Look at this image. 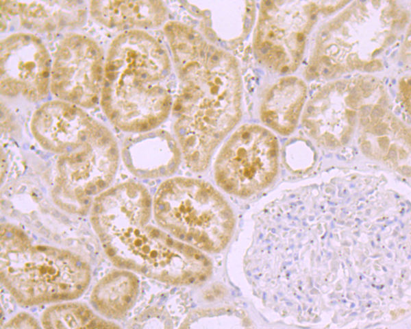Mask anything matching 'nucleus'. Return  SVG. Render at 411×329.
Segmentation results:
<instances>
[{
  "mask_svg": "<svg viewBox=\"0 0 411 329\" xmlns=\"http://www.w3.org/2000/svg\"><path fill=\"white\" fill-rule=\"evenodd\" d=\"M51 62L41 40L15 33L1 42V93L30 101L45 98L50 88Z\"/></svg>",
  "mask_w": 411,
  "mask_h": 329,
  "instance_id": "6e6552de",
  "label": "nucleus"
},
{
  "mask_svg": "<svg viewBox=\"0 0 411 329\" xmlns=\"http://www.w3.org/2000/svg\"><path fill=\"white\" fill-rule=\"evenodd\" d=\"M90 10L97 22L126 31L158 27L166 16L163 3L156 1H94Z\"/></svg>",
  "mask_w": 411,
  "mask_h": 329,
  "instance_id": "2eb2a0df",
  "label": "nucleus"
},
{
  "mask_svg": "<svg viewBox=\"0 0 411 329\" xmlns=\"http://www.w3.org/2000/svg\"><path fill=\"white\" fill-rule=\"evenodd\" d=\"M277 157V141L269 131L258 125H242L229 138L217 157L216 182L230 194L250 196L273 179Z\"/></svg>",
  "mask_w": 411,
  "mask_h": 329,
  "instance_id": "423d86ee",
  "label": "nucleus"
},
{
  "mask_svg": "<svg viewBox=\"0 0 411 329\" xmlns=\"http://www.w3.org/2000/svg\"><path fill=\"white\" fill-rule=\"evenodd\" d=\"M118 162L115 139L95 121L77 147L59 156L52 192L55 202L68 212L86 213L92 197L112 183Z\"/></svg>",
  "mask_w": 411,
  "mask_h": 329,
  "instance_id": "39448f33",
  "label": "nucleus"
},
{
  "mask_svg": "<svg viewBox=\"0 0 411 329\" xmlns=\"http://www.w3.org/2000/svg\"><path fill=\"white\" fill-rule=\"evenodd\" d=\"M297 38H298V40L299 42H301L304 40V35L303 34L300 33L298 34Z\"/></svg>",
  "mask_w": 411,
  "mask_h": 329,
  "instance_id": "7c9ffc66",
  "label": "nucleus"
},
{
  "mask_svg": "<svg viewBox=\"0 0 411 329\" xmlns=\"http://www.w3.org/2000/svg\"><path fill=\"white\" fill-rule=\"evenodd\" d=\"M77 1H1V14L18 15L27 28L49 32L79 25L86 9Z\"/></svg>",
  "mask_w": 411,
  "mask_h": 329,
  "instance_id": "4468645a",
  "label": "nucleus"
},
{
  "mask_svg": "<svg viewBox=\"0 0 411 329\" xmlns=\"http://www.w3.org/2000/svg\"><path fill=\"white\" fill-rule=\"evenodd\" d=\"M138 292L136 276L129 270L120 268L100 280L92 291L90 301L103 316L118 319L132 308Z\"/></svg>",
  "mask_w": 411,
  "mask_h": 329,
  "instance_id": "f3484780",
  "label": "nucleus"
},
{
  "mask_svg": "<svg viewBox=\"0 0 411 329\" xmlns=\"http://www.w3.org/2000/svg\"><path fill=\"white\" fill-rule=\"evenodd\" d=\"M249 321L245 312L232 307L203 309L191 312L184 320L181 328H227L248 327Z\"/></svg>",
  "mask_w": 411,
  "mask_h": 329,
  "instance_id": "6ab92c4d",
  "label": "nucleus"
},
{
  "mask_svg": "<svg viewBox=\"0 0 411 329\" xmlns=\"http://www.w3.org/2000/svg\"><path fill=\"white\" fill-rule=\"evenodd\" d=\"M45 328H101L119 326L96 315L88 306L77 302L60 303L48 308L42 314Z\"/></svg>",
  "mask_w": 411,
  "mask_h": 329,
  "instance_id": "a211bd4d",
  "label": "nucleus"
},
{
  "mask_svg": "<svg viewBox=\"0 0 411 329\" xmlns=\"http://www.w3.org/2000/svg\"><path fill=\"white\" fill-rule=\"evenodd\" d=\"M388 141L386 137H383L379 139V145L383 149L388 146Z\"/></svg>",
  "mask_w": 411,
  "mask_h": 329,
  "instance_id": "5701e85b",
  "label": "nucleus"
},
{
  "mask_svg": "<svg viewBox=\"0 0 411 329\" xmlns=\"http://www.w3.org/2000/svg\"><path fill=\"white\" fill-rule=\"evenodd\" d=\"M1 282L16 302L33 306L67 302L88 288L91 271L78 255L47 245H32L18 228L1 227Z\"/></svg>",
  "mask_w": 411,
  "mask_h": 329,
  "instance_id": "f03ea898",
  "label": "nucleus"
},
{
  "mask_svg": "<svg viewBox=\"0 0 411 329\" xmlns=\"http://www.w3.org/2000/svg\"><path fill=\"white\" fill-rule=\"evenodd\" d=\"M375 62H371V63H369V64H366V65L364 66V71H367V72H369V71H372V70H373V66H374V65H373V64H375Z\"/></svg>",
  "mask_w": 411,
  "mask_h": 329,
  "instance_id": "393cba45",
  "label": "nucleus"
},
{
  "mask_svg": "<svg viewBox=\"0 0 411 329\" xmlns=\"http://www.w3.org/2000/svg\"><path fill=\"white\" fill-rule=\"evenodd\" d=\"M169 71L167 52L160 43L142 34H125L110 45L103 82L158 84Z\"/></svg>",
  "mask_w": 411,
  "mask_h": 329,
  "instance_id": "9d476101",
  "label": "nucleus"
},
{
  "mask_svg": "<svg viewBox=\"0 0 411 329\" xmlns=\"http://www.w3.org/2000/svg\"><path fill=\"white\" fill-rule=\"evenodd\" d=\"M370 87H371L370 84H367V83H364V84L362 85V88L364 90H369V89L370 88Z\"/></svg>",
  "mask_w": 411,
  "mask_h": 329,
  "instance_id": "c85d7f7f",
  "label": "nucleus"
},
{
  "mask_svg": "<svg viewBox=\"0 0 411 329\" xmlns=\"http://www.w3.org/2000/svg\"><path fill=\"white\" fill-rule=\"evenodd\" d=\"M371 110V107L369 106H365L362 108V112L364 115L366 116L369 114Z\"/></svg>",
  "mask_w": 411,
  "mask_h": 329,
  "instance_id": "a878e982",
  "label": "nucleus"
},
{
  "mask_svg": "<svg viewBox=\"0 0 411 329\" xmlns=\"http://www.w3.org/2000/svg\"><path fill=\"white\" fill-rule=\"evenodd\" d=\"M362 147L365 154H368L370 151L371 145L369 143H364Z\"/></svg>",
  "mask_w": 411,
  "mask_h": 329,
  "instance_id": "b1692460",
  "label": "nucleus"
},
{
  "mask_svg": "<svg viewBox=\"0 0 411 329\" xmlns=\"http://www.w3.org/2000/svg\"><path fill=\"white\" fill-rule=\"evenodd\" d=\"M386 126L384 124L378 125L375 127V130L377 134H382L385 132Z\"/></svg>",
  "mask_w": 411,
  "mask_h": 329,
  "instance_id": "412c9836",
  "label": "nucleus"
},
{
  "mask_svg": "<svg viewBox=\"0 0 411 329\" xmlns=\"http://www.w3.org/2000/svg\"><path fill=\"white\" fill-rule=\"evenodd\" d=\"M395 38L394 36H390L386 39V42L388 45H390L395 41Z\"/></svg>",
  "mask_w": 411,
  "mask_h": 329,
  "instance_id": "cd10ccee",
  "label": "nucleus"
},
{
  "mask_svg": "<svg viewBox=\"0 0 411 329\" xmlns=\"http://www.w3.org/2000/svg\"><path fill=\"white\" fill-rule=\"evenodd\" d=\"M123 157L134 174L145 178L170 175L180 162L177 143L162 130L141 132L128 139L123 148Z\"/></svg>",
  "mask_w": 411,
  "mask_h": 329,
  "instance_id": "ddd939ff",
  "label": "nucleus"
},
{
  "mask_svg": "<svg viewBox=\"0 0 411 329\" xmlns=\"http://www.w3.org/2000/svg\"><path fill=\"white\" fill-rule=\"evenodd\" d=\"M153 211L159 225L176 238L210 252H219L234 228L233 212L221 195L202 180L174 178L158 188Z\"/></svg>",
  "mask_w": 411,
  "mask_h": 329,
  "instance_id": "7ed1b4c3",
  "label": "nucleus"
},
{
  "mask_svg": "<svg viewBox=\"0 0 411 329\" xmlns=\"http://www.w3.org/2000/svg\"><path fill=\"white\" fill-rule=\"evenodd\" d=\"M336 85L338 88H344L345 86V84L342 82H337Z\"/></svg>",
  "mask_w": 411,
  "mask_h": 329,
  "instance_id": "c756f323",
  "label": "nucleus"
},
{
  "mask_svg": "<svg viewBox=\"0 0 411 329\" xmlns=\"http://www.w3.org/2000/svg\"><path fill=\"white\" fill-rule=\"evenodd\" d=\"M328 32L325 31L323 32L320 34L319 36V40L321 42H324L325 40H327V37H328Z\"/></svg>",
  "mask_w": 411,
  "mask_h": 329,
  "instance_id": "4be33fe9",
  "label": "nucleus"
},
{
  "mask_svg": "<svg viewBox=\"0 0 411 329\" xmlns=\"http://www.w3.org/2000/svg\"><path fill=\"white\" fill-rule=\"evenodd\" d=\"M324 73H328V69H325V70H324Z\"/></svg>",
  "mask_w": 411,
  "mask_h": 329,
  "instance_id": "473e14b6",
  "label": "nucleus"
},
{
  "mask_svg": "<svg viewBox=\"0 0 411 329\" xmlns=\"http://www.w3.org/2000/svg\"><path fill=\"white\" fill-rule=\"evenodd\" d=\"M101 105L108 119L125 132L153 130L168 117L171 95L159 84L104 83Z\"/></svg>",
  "mask_w": 411,
  "mask_h": 329,
  "instance_id": "1a4fd4ad",
  "label": "nucleus"
},
{
  "mask_svg": "<svg viewBox=\"0 0 411 329\" xmlns=\"http://www.w3.org/2000/svg\"><path fill=\"white\" fill-rule=\"evenodd\" d=\"M349 16H350V14L348 12H346L341 16V17L340 19L342 21H346L349 19Z\"/></svg>",
  "mask_w": 411,
  "mask_h": 329,
  "instance_id": "bb28decb",
  "label": "nucleus"
},
{
  "mask_svg": "<svg viewBox=\"0 0 411 329\" xmlns=\"http://www.w3.org/2000/svg\"><path fill=\"white\" fill-rule=\"evenodd\" d=\"M315 18H316V16H315L314 14V15H312V16L310 17V19H311L312 20H314Z\"/></svg>",
  "mask_w": 411,
  "mask_h": 329,
  "instance_id": "2f4dec72",
  "label": "nucleus"
},
{
  "mask_svg": "<svg viewBox=\"0 0 411 329\" xmlns=\"http://www.w3.org/2000/svg\"><path fill=\"white\" fill-rule=\"evenodd\" d=\"M95 122L76 105L62 100L51 101L34 112L30 127L44 149L61 155L77 147Z\"/></svg>",
  "mask_w": 411,
  "mask_h": 329,
  "instance_id": "f8f14e48",
  "label": "nucleus"
},
{
  "mask_svg": "<svg viewBox=\"0 0 411 329\" xmlns=\"http://www.w3.org/2000/svg\"><path fill=\"white\" fill-rule=\"evenodd\" d=\"M103 53L91 38L71 34L60 43L51 64L50 89L62 101L91 108L101 99Z\"/></svg>",
  "mask_w": 411,
  "mask_h": 329,
  "instance_id": "0eeeda50",
  "label": "nucleus"
},
{
  "mask_svg": "<svg viewBox=\"0 0 411 329\" xmlns=\"http://www.w3.org/2000/svg\"><path fill=\"white\" fill-rule=\"evenodd\" d=\"M166 36L183 84L173 106L175 131L188 167L202 171L241 116L238 64L182 23L173 25Z\"/></svg>",
  "mask_w": 411,
  "mask_h": 329,
  "instance_id": "f257e3e1",
  "label": "nucleus"
},
{
  "mask_svg": "<svg viewBox=\"0 0 411 329\" xmlns=\"http://www.w3.org/2000/svg\"><path fill=\"white\" fill-rule=\"evenodd\" d=\"M151 199L142 185L125 182L105 190L94 200L90 221L101 243L124 231L145 226L151 216Z\"/></svg>",
  "mask_w": 411,
  "mask_h": 329,
  "instance_id": "9b49d317",
  "label": "nucleus"
},
{
  "mask_svg": "<svg viewBox=\"0 0 411 329\" xmlns=\"http://www.w3.org/2000/svg\"><path fill=\"white\" fill-rule=\"evenodd\" d=\"M3 328H39L37 321L31 315L20 313L10 319Z\"/></svg>",
  "mask_w": 411,
  "mask_h": 329,
  "instance_id": "aec40b11",
  "label": "nucleus"
},
{
  "mask_svg": "<svg viewBox=\"0 0 411 329\" xmlns=\"http://www.w3.org/2000/svg\"><path fill=\"white\" fill-rule=\"evenodd\" d=\"M189 6L200 11L203 28L212 40L227 44L241 41L250 30L253 19L252 1H226V12L221 6L201 7L190 2Z\"/></svg>",
  "mask_w": 411,
  "mask_h": 329,
  "instance_id": "dca6fc26",
  "label": "nucleus"
},
{
  "mask_svg": "<svg viewBox=\"0 0 411 329\" xmlns=\"http://www.w3.org/2000/svg\"><path fill=\"white\" fill-rule=\"evenodd\" d=\"M114 265L175 285H194L212 273L199 249L151 226L128 229L102 243Z\"/></svg>",
  "mask_w": 411,
  "mask_h": 329,
  "instance_id": "20e7f679",
  "label": "nucleus"
}]
</instances>
